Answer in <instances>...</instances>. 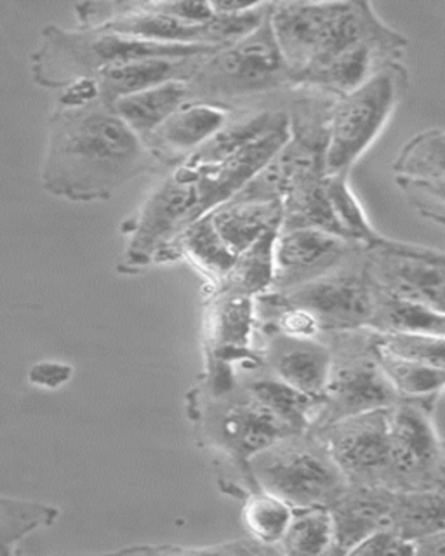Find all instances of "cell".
Masks as SVG:
<instances>
[{"mask_svg":"<svg viewBox=\"0 0 445 556\" xmlns=\"http://www.w3.org/2000/svg\"><path fill=\"white\" fill-rule=\"evenodd\" d=\"M48 126L40 182L58 199L100 202L138 176L167 173L101 98L82 109L54 106Z\"/></svg>","mask_w":445,"mask_h":556,"instance_id":"cell-1","label":"cell"},{"mask_svg":"<svg viewBox=\"0 0 445 556\" xmlns=\"http://www.w3.org/2000/svg\"><path fill=\"white\" fill-rule=\"evenodd\" d=\"M192 421L202 445L219 465L223 491L244 500L258 491L247 460L284 434L296 433L242 388L230 365L211 364L207 379L193 390Z\"/></svg>","mask_w":445,"mask_h":556,"instance_id":"cell-2","label":"cell"},{"mask_svg":"<svg viewBox=\"0 0 445 556\" xmlns=\"http://www.w3.org/2000/svg\"><path fill=\"white\" fill-rule=\"evenodd\" d=\"M219 51L209 46L158 43L132 39L100 28L48 25L40 31V43L31 52V77L37 86L63 89L80 78H97L112 66L149 58L209 56Z\"/></svg>","mask_w":445,"mask_h":556,"instance_id":"cell-3","label":"cell"},{"mask_svg":"<svg viewBox=\"0 0 445 556\" xmlns=\"http://www.w3.org/2000/svg\"><path fill=\"white\" fill-rule=\"evenodd\" d=\"M247 465L258 489L293 509H329L348 489L345 475L314 431L280 437Z\"/></svg>","mask_w":445,"mask_h":556,"instance_id":"cell-4","label":"cell"},{"mask_svg":"<svg viewBox=\"0 0 445 556\" xmlns=\"http://www.w3.org/2000/svg\"><path fill=\"white\" fill-rule=\"evenodd\" d=\"M202 216L205 211L195 173L187 164L176 165L120 226L126 240L120 269L132 274L144 266L178 261L176 240Z\"/></svg>","mask_w":445,"mask_h":556,"instance_id":"cell-5","label":"cell"},{"mask_svg":"<svg viewBox=\"0 0 445 556\" xmlns=\"http://www.w3.org/2000/svg\"><path fill=\"white\" fill-rule=\"evenodd\" d=\"M409 86L400 61H392L348 94L334 100L329 113L326 176H348L376 143Z\"/></svg>","mask_w":445,"mask_h":556,"instance_id":"cell-6","label":"cell"},{"mask_svg":"<svg viewBox=\"0 0 445 556\" xmlns=\"http://www.w3.org/2000/svg\"><path fill=\"white\" fill-rule=\"evenodd\" d=\"M188 86L192 100L223 104L236 98L293 87V74L271 31L270 11L247 37L205 58Z\"/></svg>","mask_w":445,"mask_h":556,"instance_id":"cell-7","label":"cell"},{"mask_svg":"<svg viewBox=\"0 0 445 556\" xmlns=\"http://www.w3.org/2000/svg\"><path fill=\"white\" fill-rule=\"evenodd\" d=\"M320 338L331 348V370L312 430L397 404L400 399L376 358L374 330L323 332Z\"/></svg>","mask_w":445,"mask_h":556,"instance_id":"cell-8","label":"cell"},{"mask_svg":"<svg viewBox=\"0 0 445 556\" xmlns=\"http://www.w3.org/2000/svg\"><path fill=\"white\" fill-rule=\"evenodd\" d=\"M433 408L409 400L389 408L393 491L444 489V442Z\"/></svg>","mask_w":445,"mask_h":556,"instance_id":"cell-9","label":"cell"},{"mask_svg":"<svg viewBox=\"0 0 445 556\" xmlns=\"http://www.w3.org/2000/svg\"><path fill=\"white\" fill-rule=\"evenodd\" d=\"M277 292L291 306L312 313L322 334L369 329L380 295L364 252L326 277Z\"/></svg>","mask_w":445,"mask_h":556,"instance_id":"cell-10","label":"cell"},{"mask_svg":"<svg viewBox=\"0 0 445 556\" xmlns=\"http://www.w3.org/2000/svg\"><path fill=\"white\" fill-rule=\"evenodd\" d=\"M310 431L328 447L348 485L393 491L389 408L343 417Z\"/></svg>","mask_w":445,"mask_h":556,"instance_id":"cell-11","label":"cell"},{"mask_svg":"<svg viewBox=\"0 0 445 556\" xmlns=\"http://www.w3.org/2000/svg\"><path fill=\"white\" fill-rule=\"evenodd\" d=\"M366 265L381 292L444 312L445 257L441 249L380 239L364 249Z\"/></svg>","mask_w":445,"mask_h":556,"instance_id":"cell-12","label":"cell"},{"mask_svg":"<svg viewBox=\"0 0 445 556\" xmlns=\"http://www.w3.org/2000/svg\"><path fill=\"white\" fill-rule=\"evenodd\" d=\"M363 252V245L328 231L310 228L279 231L274 243L271 291H288L326 277Z\"/></svg>","mask_w":445,"mask_h":556,"instance_id":"cell-13","label":"cell"},{"mask_svg":"<svg viewBox=\"0 0 445 556\" xmlns=\"http://www.w3.org/2000/svg\"><path fill=\"white\" fill-rule=\"evenodd\" d=\"M204 339L209 362L237 365V370L262 365L258 350L254 348V298L211 292L205 306Z\"/></svg>","mask_w":445,"mask_h":556,"instance_id":"cell-14","label":"cell"},{"mask_svg":"<svg viewBox=\"0 0 445 556\" xmlns=\"http://www.w3.org/2000/svg\"><path fill=\"white\" fill-rule=\"evenodd\" d=\"M258 355L268 372L294 390L322 402L331 370V348L322 338H293L277 330H256Z\"/></svg>","mask_w":445,"mask_h":556,"instance_id":"cell-15","label":"cell"},{"mask_svg":"<svg viewBox=\"0 0 445 556\" xmlns=\"http://www.w3.org/2000/svg\"><path fill=\"white\" fill-rule=\"evenodd\" d=\"M233 113L236 109L230 104L187 101L152 135L147 136L143 143L169 173L207 143L232 118Z\"/></svg>","mask_w":445,"mask_h":556,"instance_id":"cell-16","label":"cell"},{"mask_svg":"<svg viewBox=\"0 0 445 556\" xmlns=\"http://www.w3.org/2000/svg\"><path fill=\"white\" fill-rule=\"evenodd\" d=\"M393 494L383 486L348 485L329 508L332 520V555H352L364 539L390 529Z\"/></svg>","mask_w":445,"mask_h":556,"instance_id":"cell-17","label":"cell"},{"mask_svg":"<svg viewBox=\"0 0 445 556\" xmlns=\"http://www.w3.org/2000/svg\"><path fill=\"white\" fill-rule=\"evenodd\" d=\"M205 58L207 56L149 58L131 61L126 65L112 66L101 72L94 80L100 87L101 101L112 106L124 96L147 91L150 87L162 86L173 80L190 83Z\"/></svg>","mask_w":445,"mask_h":556,"instance_id":"cell-18","label":"cell"},{"mask_svg":"<svg viewBox=\"0 0 445 556\" xmlns=\"http://www.w3.org/2000/svg\"><path fill=\"white\" fill-rule=\"evenodd\" d=\"M236 372L242 388L288 428L296 433L312 430L315 419L319 416L320 400L312 399L302 391L289 387L268 372L263 364L253 369H241Z\"/></svg>","mask_w":445,"mask_h":556,"instance_id":"cell-19","label":"cell"},{"mask_svg":"<svg viewBox=\"0 0 445 556\" xmlns=\"http://www.w3.org/2000/svg\"><path fill=\"white\" fill-rule=\"evenodd\" d=\"M214 230L221 237L227 248L239 256L251 248L263 235L279 231L282 225V202H241L228 200L209 214Z\"/></svg>","mask_w":445,"mask_h":556,"instance_id":"cell-20","label":"cell"},{"mask_svg":"<svg viewBox=\"0 0 445 556\" xmlns=\"http://www.w3.org/2000/svg\"><path fill=\"white\" fill-rule=\"evenodd\" d=\"M190 100L192 92L188 83L173 80L150 87L147 91L124 96L112 104V109L138 138L144 139Z\"/></svg>","mask_w":445,"mask_h":556,"instance_id":"cell-21","label":"cell"},{"mask_svg":"<svg viewBox=\"0 0 445 556\" xmlns=\"http://www.w3.org/2000/svg\"><path fill=\"white\" fill-rule=\"evenodd\" d=\"M285 124H289L288 110H259L253 115L237 118L233 113L232 118L207 143L188 156L185 164H216Z\"/></svg>","mask_w":445,"mask_h":556,"instance_id":"cell-22","label":"cell"},{"mask_svg":"<svg viewBox=\"0 0 445 556\" xmlns=\"http://www.w3.org/2000/svg\"><path fill=\"white\" fill-rule=\"evenodd\" d=\"M323 178L326 174H312L289 187L282 199V225L279 231L310 228L345 239L329 204Z\"/></svg>","mask_w":445,"mask_h":556,"instance_id":"cell-23","label":"cell"},{"mask_svg":"<svg viewBox=\"0 0 445 556\" xmlns=\"http://www.w3.org/2000/svg\"><path fill=\"white\" fill-rule=\"evenodd\" d=\"M390 530L407 543L445 530L444 489L395 491Z\"/></svg>","mask_w":445,"mask_h":556,"instance_id":"cell-24","label":"cell"},{"mask_svg":"<svg viewBox=\"0 0 445 556\" xmlns=\"http://www.w3.org/2000/svg\"><path fill=\"white\" fill-rule=\"evenodd\" d=\"M376 358L398 399L419 402L430 407L438 404L445 384V369L421 362L407 361L386 352L374 339Z\"/></svg>","mask_w":445,"mask_h":556,"instance_id":"cell-25","label":"cell"},{"mask_svg":"<svg viewBox=\"0 0 445 556\" xmlns=\"http://www.w3.org/2000/svg\"><path fill=\"white\" fill-rule=\"evenodd\" d=\"M176 248L181 260L192 263L193 268L199 269L205 278H209L213 289L219 286L236 263V254L216 233L207 214L199 217L179 235Z\"/></svg>","mask_w":445,"mask_h":556,"instance_id":"cell-26","label":"cell"},{"mask_svg":"<svg viewBox=\"0 0 445 556\" xmlns=\"http://www.w3.org/2000/svg\"><path fill=\"white\" fill-rule=\"evenodd\" d=\"M369 329L380 334L397 332L445 338V313L380 291Z\"/></svg>","mask_w":445,"mask_h":556,"instance_id":"cell-27","label":"cell"},{"mask_svg":"<svg viewBox=\"0 0 445 556\" xmlns=\"http://www.w3.org/2000/svg\"><path fill=\"white\" fill-rule=\"evenodd\" d=\"M277 233L263 235L262 239L236 257L232 268L213 291L225 294L256 295L271 291L274 286V243Z\"/></svg>","mask_w":445,"mask_h":556,"instance_id":"cell-28","label":"cell"},{"mask_svg":"<svg viewBox=\"0 0 445 556\" xmlns=\"http://www.w3.org/2000/svg\"><path fill=\"white\" fill-rule=\"evenodd\" d=\"M445 135L441 127L412 136L393 161V178L445 182Z\"/></svg>","mask_w":445,"mask_h":556,"instance_id":"cell-29","label":"cell"},{"mask_svg":"<svg viewBox=\"0 0 445 556\" xmlns=\"http://www.w3.org/2000/svg\"><path fill=\"white\" fill-rule=\"evenodd\" d=\"M58 518L60 509L53 504L0 495V556L13 555L23 539L53 527Z\"/></svg>","mask_w":445,"mask_h":556,"instance_id":"cell-30","label":"cell"},{"mask_svg":"<svg viewBox=\"0 0 445 556\" xmlns=\"http://www.w3.org/2000/svg\"><path fill=\"white\" fill-rule=\"evenodd\" d=\"M242 501V521L250 532V538L280 549L279 543L293 520L294 509L285 501L262 489L245 495Z\"/></svg>","mask_w":445,"mask_h":556,"instance_id":"cell-31","label":"cell"},{"mask_svg":"<svg viewBox=\"0 0 445 556\" xmlns=\"http://www.w3.org/2000/svg\"><path fill=\"white\" fill-rule=\"evenodd\" d=\"M282 555H332V520L328 508L294 509L279 543Z\"/></svg>","mask_w":445,"mask_h":556,"instance_id":"cell-32","label":"cell"},{"mask_svg":"<svg viewBox=\"0 0 445 556\" xmlns=\"http://www.w3.org/2000/svg\"><path fill=\"white\" fill-rule=\"evenodd\" d=\"M323 187L345 239L363 245L364 249L380 239V231L371 225L363 205L349 188L348 176H326Z\"/></svg>","mask_w":445,"mask_h":556,"instance_id":"cell-33","label":"cell"},{"mask_svg":"<svg viewBox=\"0 0 445 556\" xmlns=\"http://www.w3.org/2000/svg\"><path fill=\"white\" fill-rule=\"evenodd\" d=\"M118 555H282L280 549L258 543L254 539L227 541L213 546H178V544H143V546L120 547Z\"/></svg>","mask_w":445,"mask_h":556,"instance_id":"cell-34","label":"cell"},{"mask_svg":"<svg viewBox=\"0 0 445 556\" xmlns=\"http://www.w3.org/2000/svg\"><path fill=\"white\" fill-rule=\"evenodd\" d=\"M376 341L393 355L445 369V338H441V336L397 334V332L380 334V332H376Z\"/></svg>","mask_w":445,"mask_h":556,"instance_id":"cell-35","label":"cell"},{"mask_svg":"<svg viewBox=\"0 0 445 556\" xmlns=\"http://www.w3.org/2000/svg\"><path fill=\"white\" fill-rule=\"evenodd\" d=\"M397 187L404 191L410 204L428 219L444 226L445 182L416 181V179L395 178Z\"/></svg>","mask_w":445,"mask_h":556,"instance_id":"cell-36","label":"cell"},{"mask_svg":"<svg viewBox=\"0 0 445 556\" xmlns=\"http://www.w3.org/2000/svg\"><path fill=\"white\" fill-rule=\"evenodd\" d=\"M31 387L46 391H56L74 378V367L62 361H42L31 365L28 370Z\"/></svg>","mask_w":445,"mask_h":556,"instance_id":"cell-37","label":"cell"},{"mask_svg":"<svg viewBox=\"0 0 445 556\" xmlns=\"http://www.w3.org/2000/svg\"><path fill=\"white\" fill-rule=\"evenodd\" d=\"M352 555H415L412 543H407L404 539L398 538L393 530H378L374 534L364 539L363 543L355 547Z\"/></svg>","mask_w":445,"mask_h":556,"instance_id":"cell-38","label":"cell"},{"mask_svg":"<svg viewBox=\"0 0 445 556\" xmlns=\"http://www.w3.org/2000/svg\"><path fill=\"white\" fill-rule=\"evenodd\" d=\"M158 11L162 13L169 14V16L176 17L179 22L188 23V25H205L209 23L214 17L213 9H211L209 2H155Z\"/></svg>","mask_w":445,"mask_h":556,"instance_id":"cell-39","label":"cell"},{"mask_svg":"<svg viewBox=\"0 0 445 556\" xmlns=\"http://www.w3.org/2000/svg\"><path fill=\"white\" fill-rule=\"evenodd\" d=\"M100 100V87L94 78H80L71 86L63 87L56 106L62 109H82L92 101Z\"/></svg>","mask_w":445,"mask_h":556,"instance_id":"cell-40","label":"cell"},{"mask_svg":"<svg viewBox=\"0 0 445 556\" xmlns=\"http://www.w3.org/2000/svg\"><path fill=\"white\" fill-rule=\"evenodd\" d=\"M412 549L415 555H445V530L435 532V534L424 535V538L416 539L412 541Z\"/></svg>","mask_w":445,"mask_h":556,"instance_id":"cell-41","label":"cell"}]
</instances>
